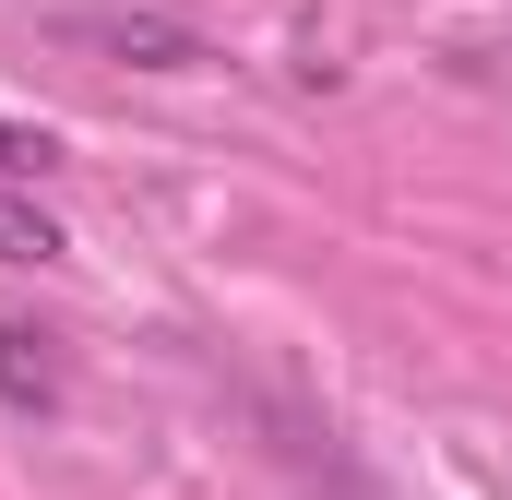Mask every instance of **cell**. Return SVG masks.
Segmentation results:
<instances>
[{
    "mask_svg": "<svg viewBox=\"0 0 512 500\" xmlns=\"http://www.w3.org/2000/svg\"><path fill=\"white\" fill-rule=\"evenodd\" d=\"M60 36L72 48H120L131 72H215V36L203 24H167V12H72Z\"/></svg>",
    "mask_w": 512,
    "mask_h": 500,
    "instance_id": "cell-1",
    "label": "cell"
},
{
    "mask_svg": "<svg viewBox=\"0 0 512 500\" xmlns=\"http://www.w3.org/2000/svg\"><path fill=\"white\" fill-rule=\"evenodd\" d=\"M60 393H72L60 334H48V322H0V405H12V417H60Z\"/></svg>",
    "mask_w": 512,
    "mask_h": 500,
    "instance_id": "cell-2",
    "label": "cell"
},
{
    "mask_svg": "<svg viewBox=\"0 0 512 500\" xmlns=\"http://www.w3.org/2000/svg\"><path fill=\"white\" fill-rule=\"evenodd\" d=\"M0 262H36V274H48V262H72L60 215H48V203H36L24 179H0Z\"/></svg>",
    "mask_w": 512,
    "mask_h": 500,
    "instance_id": "cell-3",
    "label": "cell"
},
{
    "mask_svg": "<svg viewBox=\"0 0 512 500\" xmlns=\"http://www.w3.org/2000/svg\"><path fill=\"white\" fill-rule=\"evenodd\" d=\"M0 179L48 191V179H60V131H48V120H0Z\"/></svg>",
    "mask_w": 512,
    "mask_h": 500,
    "instance_id": "cell-4",
    "label": "cell"
}]
</instances>
